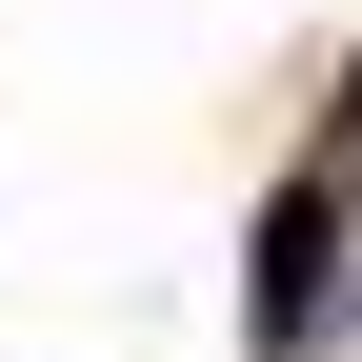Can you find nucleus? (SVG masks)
<instances>
[{"instance_id":"f257e3e1","label":"nucleus","mask_w":362,"mask_h":362,"mask_svg":"<svg viewBox=\"0 0 362 362\" xmlns=\"http://www.w3.org/2000/svg\"><path fill=\"white\" fill-rule=\"evenodd\" d=\"M322 262H342L322 181H302V202H262V342H302V322H322Z\"/></svg>"}]
</instances>
